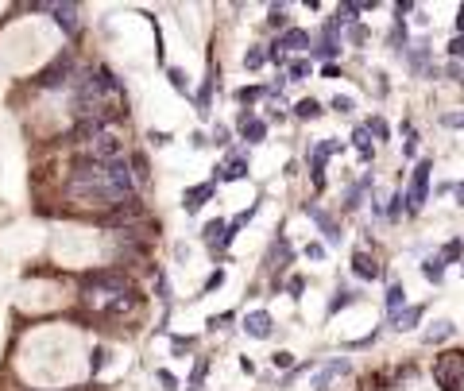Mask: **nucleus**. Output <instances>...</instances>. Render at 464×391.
I'll return each mask as SVG.
<instances>
[{
  "label": "nucleus",
  "mask_w": 464,
  "mask_h": 391,
  "mask_svg": "<svg viewBox=\"0 0 464 391\" xmlns=\"http://www.w3.org/2000/svg\"><path fill=\"white\" fill-rule=\"evenodd\" d=\"M430 171H433V163H430V159H422L418 171H414L411 194H406V209H422V206H426V198H430Z\"/></svg>",
  "instance_id": "1"
},
{
  "label": "nucleus",
  "mask_w": 464,
  "mask_h": 391,
  "mask_svg": "<svg viewBox=\"0 0 464 391\" xmlns=\"http://www.w3.org/2000/svg\"><path fill=\"white\" fill-rule=\"evenodd\" d=\"M461 376H464V357H461V353L441 357V364H437V380H441V388L456 391V388H461Z\"/></svg>",
  "instance_id": "2"
},
{
  "label": "nucleus",
  "mask_w": 464,
  "mask_h": 391,
  "mask_svg": "<svg viewBox=\"0 0 464 391\" xmlns=\"http://www.w3.org/2000/svg\"><path fill=\"white\" fill-rule=\"evenodd\" d=\"M337 152H341V143H337V140H321L310 152V174H313V182H317V186L325 182V174H321L325 171V159H329V155H337Z\"/></svg>",
  "instance_id": "3"
},
{
  "label": "nucleus",
  "mask_w": 464,
  "mask_h": 391,
  "mask_svg": "<svg viewBox=\"0 0 464 391\" xmlns=\"http://www.w3.org/2000/svg\"><path fill=\"white\" fill-rule=\"evenodd\" d=\"M202 237H206V244H209V252H213V256H221V252H225L228 244L236 240L232 233H228V221H209Z\"/></svg>",
  "instance_id": "4"
},
{
  "label": "nucleus",
  "mask_w": 464,
  "mask_h": 391,
  "mask_svg": "<svg viewBox=\"0 0 464 391\" xmlns=\"http://www.w3.org/2000/svg\"><path fill=\"white\" fill-rule=\"evenodd\" d=\"M240 178H248V155H228L217 167V182H240Z\"/></svg>",
  "instance_id": "5"
},
{
  "label": "nucleus",
  "mask_w": 464,
  "mask_h": 391,
  "mask_svg": "<svg viewBox=\"0 0 464 391\" xmlns=\"http://www.w3.org/2000/svg\"><path fill=\"white\" fill-rule=\"evenodd\" d=\"M236 128H240V140H248V143H259L263 136H267V124H263V120H259L252 109H244V112H240Z\"/></svg>",
  "instance_id": "6"
},
{
  "label": "nucleus",
  "mask_w": 464,
  "mask_h": 391,
  "mask_svg": "<svg viewBox=\"0 0 464 391\" xmlns=\"http://www.w3.org/2000/svg\"><path fill=\"white\" fill-rule=\"evenodd\" d=\"M213 190H217V182H202V186H190L182 194V209L186 213H197V209L206 206L209 198H213Z\"/></svg>",
  "instance_id": "7"
},
{
  "label": "nucleus",
  "mask_w": 464,
  "mask_h": 391,
  "mask_svg": "<svg viewBox=\"0 0 464 391\" xmlns=\"http://www.w3.org/2000/svg\"><path fill=\"white\" fill-rule=\"evenodd\" d=\"M244 333L248 337H271V314L267 310H252V314H244Z\"/></svg>",
  "instance_id": "8"
},
{
  "label": "nucleus",
  "mask_w": 464,
  "mask_h": 391,
  "mask_svg": "<svg viewBox=\"0 0 464 391\" xmlns=\"http://www.w3.org/2000/svg\"><path fill=\"white\" fill-rule=\"evenodd\" d=\"M348 368H352L348 360H329V364H325V368L317 372V376H313V388H317V391H325V388H329V383L337 380V376H345Z\"/></svg>",
  "instance_id": "9"
},
{
  "label": "nucleus",
  "mask_w": 464,
  "mask_h": 391,
  "mask_svg": "<svg viewBox=\"0 0 464 391\" xmlns=\"http://www.w3.org/2000/svg\"><path fill=\"white\" fill-rule=\"evenodd\" d=\"M306 213H310V217L317 221V228L325 233V240H329V244H337V240H341V228H337V221L329 217V213H321L317 206H306Z\"/></svg>",
  "instance_id": "10"
},
{
  "label": "nucleus",
  "mask_w": 464,
  "mask_h": 391,
  "mask_svg": "<svg viewBox=\"0 0 464 391\" xmlns=\"http://www.w3.org/2000/svg\"><path fill=\"white\" fill-rule=\"evenodd\" d=\"M352 272L360 275V279H379V263L371 260V256H367V252H356V256H352Z\"/></svg>",
  "instance_id": "11"
},
{
  "label": "nucleus",
  "mask_w": 464,
  "mask_h": 391,
  "mask_svg": "<svg viewBox=\"0 0 464 391\" xmlns=\"http://www.w3.org/2000/svg\"><path fill=\"white\" fill-rule=\"evenodd\" d=\"M47 8L54 12V20L62 23L66 32H77V8L74 4H47Z\"/></svg>",
  "instance_id": "12"
},
{
  "label": "nucleus",
  "mask_w": 464,
  "mask_h": 391,
  "mask_svg": "<svg viewBox=\"0 0 464 391\" xmlns=\"http://www.w3.org/2000/svg\"><path fill=\"white\" fill-rule=\"evenodd\" d=\"M418 322H422V306H406L399 314H391V326L395 329H414Z\"/></svg>",
  "instance_id": "13"
},
{
  "label": "nucleus",
  "mask_w": 464,
  "mask_h": 391,
  "mask_svg": "<svg viewBox=\"0 0 464 391\" xmlns=\"http://www.w3.org/2000/svg\"><path fill=\"white\" fill-rule=\"evenodd\" d=\"M286 260H291V244H286V237H279L275 244H271V252H267V263L271 268H286Z\"/></svg>",
  "instance_id": "14"
},
{
  "label": "nucleus",
  "mask_w": 464,
  "mask_h": 391,
  "mask_svg": "<svg viewBox=\"0 0 464 391\" xmlns=\"http://www.w3.org/2000/svg\"><path fill=\"white\" fill-rule=\"evenodd\" d=\"M367 190H371V174H364V178H360L356 186H348V194H345V206H348V209H356L360 202H364V194H367Z\"/></svg>",
  "instance_id": "15"
},
{
  "label": "nucleus",
  "mask_w": 464,
  "mask_h": 391,
  "mask_svg": "<svg viewBox=\"0 0 464 391\" xmlns=\"http://www.w3.org/2000/svg\"><path fill=\"white\" fill-rule=\"evenodd\" d=\"M352 147L360 152V159H371V155H376V147H371V132H367L364 124L352 132Z\"/></svg>",
  "instance_id": "16"
},
{
  "label": "nucleus",
  "mask_w": 464,
  "mask_h": 391,
  "mask_svg": "<svg viewBox=\"0 0 464 391\" xmlns=\"http://www.w3.org/2000/svg\"><path fill=\"white\" fill-rule=\"evenodd\" d=\"M294 117H298V120H313V117H321V101L302 97L298 105H294Z\"/></svg>",
  "instance_id": "17"
},
{
  "label": "nucleus",
  "mask_w": 464,
  "mask_h": 391,
  "mask_svg": "<svg viewBox=\"0 0 464 391\" xmlns=\"http://www.w3.org/2000/svg\"><path fill=\"white\" fill-rule=\"evenodd\" d=\"M402 306H406V291H402V283H391L387 287V310L391 314H399Z\"/></svg>",
  "instance_id": "18"
},
{
  "label": "nucleus",
  "mask_w": 464,
  "mask_h": 391,
  "mask_svg": "<svg viewBox=\"0 0 464 391\" xmlns=\"http://www.w3.org/2000/svg\"><path fill=\"white\" fill-rule=\"evenodd\" d=\"M411 66H414V70H422V74H430V47H426V43H418L411 51Z\"/></svg>",
  "instance_id": "19"
},
{
  "label": "nucleus",
  "mask_w": 464,
  "mask_h": 391,
  "mask_svg": "<svg viewBox=\"0 0 464 391\" xmlns=\"http://www.w3.org/2000/svg\"><path fill=\"white\" fill-rule=\"evenodd\" d=\"M422 275H426L430 283H441V279H445V263L437 260V256H430V260L422 263Z\"/></svg>",
  "instance_id": "20"
},
{
  "label": "nucleus",
  "mask_w": 464,
  "mask_h": 391,
  "mask_svg": "<svg viewBox=\"0 0 464 391\" xmlns=\"http://www.w3.org/2000/svg\"><path fill=\"white\" fill-rule=\"evenodd\" d=\"M453 322H433V329H426V341H430V345H433V341H445V337H453Z\"/></svg>",
  "instance_id": "21"
},
{
  "label": "nucleus",
  "mask_w": 464,
  "mask_h": 391,
  "mask_svg": "<svg viewBox=\"0 0 464 391\" xmlns=\"http://www.w3.org/2000/svg\"><path fill=\"white\" fill-rule=\"evenodd\" d=\"M286 78H291V82H302V78H310V62H306V58H294V62L286 66Z\"/></svg>",
  "instance_id": "22"
},
{
  "label": "nucleus",
  "mask_w": 464,
  "mask_h": 391,
  "mask_svg": "<svg viewBox=\"0 0 464 391\" xmlns=\"http://www.w3.org/2000/svg\"><path fill=\"white\" fill-rule=\"evenodd\" d=\"M461 252H464L461 240H449V244L441 248V256H437V260H441V263H453V260H461Z\"/></svg>",
  "instance_id": "23"
},
{
  "label": "nucleus",
  "mask_w": 464,
  "mask_h": 391,
  "mask_svg": "<svg viewBox=\"0 0 464 391\" xmlns=\"http://www.w3.org/2000/svg\"><path fill=\"white\" fill-rule=\"evenodd\" d=\"M263 62H267V51H259V47H248V55H244V66H248V70H259Z\"/></svg>",
  "instance_id": "24"
},
{
  "label": "nucleus",
  "mask_w": 464,
  "mask_h": 391,
  "mask_svg": "<svg viewBox=\"0 0 464 391\" xmlns=\"http://www.w3.org/2000/svg\"><path fill=\"white\" fill-rule=\"evenodd\" d=\"M286 20H291V16H286V8H282V4H275V8L267 12V23H271V27H286Z\"/></svg>",
  "instance_id": "25"
},
{
  "label": "nucleus",
  "mask_w": 464,
  "mask_h": 391,
  "mask_svg": "<svg viewBox=\"0 0 464 391\" xmlns=\"http://www.w3.org/2000/svg\"><path fill=\"white\" fill-rule=\"evenodd\" d=\"M364 128L371 132V136H379V140H387V120H383V117H371Z\"/></svg>",
  "instance_id": "26"
},
{
  "label": "nucleus",
  "mask_w": 464,
  "mask_h": 391,
  "mask_svg": "<svg viewBox=\"0 0 464 391\" xmlns=\"http://www.w3.org/2000/svg\"><path fill=\"white\" fill-rule=\"evenodd\" d=\"M348 303H352V291H337V298L329 303V314H337V310H345Z\"/></svg>",
  "instance_id": "27"
},
{
  "label": "nucleus",
  "mask_w": 464,
  "mask_h": 391,
  "mask_svg": "<svg viewBox=\"0 0 464 391\" xmlns=\"http://www.w3.org/2000/svg\"><path fill=\"white\" fill-rule=\"evenodd\" d=\"M259 97H263V89H259V86H252V89H240V93H236V101H240V105H252V101H259Z\"/></svg>",
  "instance_id": "28"
},
{
  "label": "nucleus",
  "mask_w": 464,
  "mask_h": 391,
  "mask_svg": "<svg viewBox=\"0 0 464 391\" xmlns=\"http://www.w3.org/2000/svg\"><path fill=\"white\" fill-rule=\"evenodd\" d=\"M391 47H395V51H402V47H406V32H402V23H395V27H391Z\"/></svg>",
  "instance_id": "29"
},
{
  "label": "nucleus",
  "mask_w": 464,
  "mask_h": 391,
  "mask_svg": "<svg viewBox=\"0 0 464 391\" xmlns=\"http://www.w3.org/2000/svg\"><path fill=\"white\" fill-rule=\"evenodd\" d=\"M167 78H171V86L178 89V93H186V78H182V70H167Z\"/></svg>",
  "instance_id": "30"
},
{
  "label": "nucleus",
  "mask_w": 464,
  "mask_h": 391,
  "mask_svg": "<svg viewBox=\"0 0 464 391\" xmlns=\"http://www.w3.org/2000/svg\"><path fill=\"white\" fill-rule=\"evenodd\" d=\"M271 364H275V368H291L294 357H291V353H275V357H271Z\"/></svg>",
  "instance_id": "31"
},
{
  "label": "nucleus",
  "mask_w": 464,
  "mask_h": 391,
  "mask_svg": "<svg viewBox=\"0 0 464 391\" xmlns=\"http://www.w3.org/2000/svg\"><path fill=\"white\" fill-rule=\"evenodd\" d=\"M333 109H337V112H352V97H341V93H337V97H333Z\"/></svg>",
  "instance_id": "32"
},
{
  "label": "nucleus",
  "mask_w": 464,
  "mask_h": 391,
  "mask_svg": "<svg viewBox=\"0 0 464 391\" xmlns=\"http://www.w3.org/2000/svg\"><path fill=\"white\" fill-rule=\"evenodd\" d=\"M221 283H225V272H221V268H217L213 275H209L206 279V291H217V287H221Z\"/></svg>",
  "instance_id": "33"
},
{
  "label": "nucleus",
  "mask_w": 464,
  "mask_h": 391,
  "mask_svg": "<svg viewBox=\"0 0 464 391\" xmlns=\"http://www.w3.org/2000/svg\"><path fill=\"white\" fill-rule=\"evenodd\" d=\"M449 55H453V58H464V35H456L453 43H449Z\"/></svg>",
  "instance_id": "34"
},
{
  "label": "nucleus",
  "mask_w": 464,
  "mask_h": 391,
  "mask_svg": "<svg viewBox=\"0 0 464 391\" xmlns=\"http://www.w3.org/2000/svg\"><path fill=\"white\" fill-rule=\"evenodd\" d=\"M159 383H162V388H167V391H174V388H178V380H174V376H171V372H167V368L159 372Z\"/></svg>",
  "instance_id": "35"
},
{
  "label": "nucleus",
  "mask_w": 464,
  "mask_h": 391,
  "mask_svg": "<svg viewBox=\"0 0 464 391\" xmlns=\"http://www.w3.org/2000/svg\"><path fill=\"white\" fill-rule=\"evenodd\" d=\"M348 39H352V43H364V39H367V27H356V23H352V32H348Z\"/></svg>",
  "instance_id": "36"
},
{
  "label": "nucleus",
  "mask_w": 464,
  "mask_h": 391,
  "mask_svg": "<svg viewBox=\"0 0 464 391\" xmlns=\"http://www.w3.org/2000/svg\"><path fill=\"white\" fill-rule=\"evenodd\" d=\"M306 256H310V260H321V256H325V244H306Z\"/></svg>",
  "instance_id": "37"
},
{
  "label": "nucleus",
  "mask_w": 464,
  "mask_h": 391,
  "mask_svg": "<svg viewBox=\"0 0 464 391\" xmlns=\"http://www.w3.org/2000/svg\"><path fill=\"white\" fill-rule=\"evenodd\" d=\"M171 345H174V353H186V348L194 345V341H190V337H174Z\"/></svg>",
  "instance_id": "38"
},
{
  "label": "nucleus",
  "mask_w": 464,
  "mask_h": 391,
  "mask_svg": "<svg viewBox=\"0 0 464 391\" xmlns=\"http://www.w3.org/2000/svg\"><path fill=\"white\" fill-rule=\"evenodd\" d=\"M213 140L217 143H228V128H225V124H217V128H213Z\"/></svg>",
  "instance_id": "39"
},
{
  "label": "nucleus",
  "mask_w": 464,
  "mask_h": 391,
  "mask_svg": "<svg viewBox=\"0 0 464 391\" xmlns=\"http://www.w3.org/2000/svg\"><path fill=\"white\" fill-rule=\"evenodd\" d=\"M456 202H461V206H464V186H456Z\"/></svg>",
  "instance_id": "40"
},
{
  "label": "nucleus",
  "mask_w": 464,
  "mask_h": 391,
  "mask_svg": "<svg viewBox=\"0 0 464 391\" xmlns=\"http://www.w3.org/2000/svg\"><path fill=\"white\" fill-rule=\"evenodd\" d=\"M456 27H461V32H464V8H461V16H456Z\"/></svg>",
  "instance_id": "41"
}]
</instances>
